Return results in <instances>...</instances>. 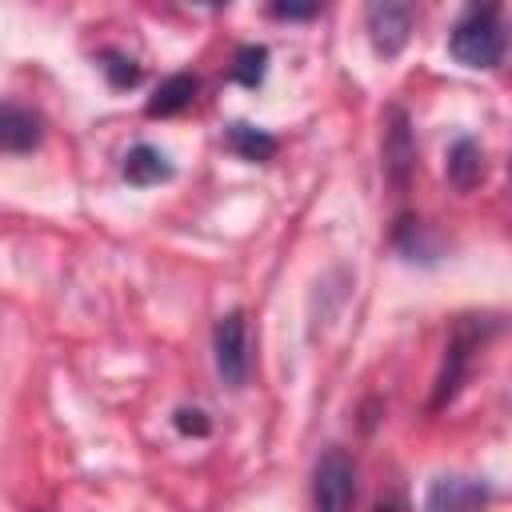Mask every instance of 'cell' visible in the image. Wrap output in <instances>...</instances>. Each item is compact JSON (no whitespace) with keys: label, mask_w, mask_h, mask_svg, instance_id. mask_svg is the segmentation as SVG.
Listing matches in <instances>:
<instances>
[{"label":"cell","mask_w":512,"mask_h":512,"mask_svg":"<svg viewBox=\"0 0 512 512\" xmlns=\"http://www.w3.org/2000/svg\"><path fill=\"white\" fill-rule=\"evenodd\" d=\"M412 164H416V140L408 128V116H404V108H388L384 112V172L396 192L408 188Z\"/></svg>","instance_id":"5b68a950"},{"label":"cell","mask_w":512,"mask_h":512,"mask_svg":"<svg viewBox=\"0 0 512 512\" xmlns=\"http://www.w3.org/2000/svg\"><path fill=\"white\" fill-rule=\"evenodd\" d=\"M368 32H372V44L380 56H396L412 36V4H396V0L372 4L368 8Z\"/></svg>","instance_id":"52a82bcc"},{"label":"cell","mask_w":512,"mask_h":512,"mask_svg":"<svg viewBox=\"0 0 512 512\" xmlns=\"http://www.w3.org/2000/svg\"><path fill=\"white\" fill-rule=\"evenodd\" d=\"M120 172H124V180H128L132 188H152V184H160V180H172V160H168L156 144H132V148L124 152Z\"/></svg>","instance_id":"9c48e42d"},{"label":"cell","mask_w":512,"mask_h":512,"mask_svg":"<svg viewBox=\"0 0 512 512\" xmlns=\"http://www.w3.org/2000/svg\"><path fill=\"white\" fill-rule=\"evenodd\" d=\"M212 352H216V372L224 376V384L240 388L248 380V320H244V312H228L216 320Z\"/></svg>","instance_id":"277c9868"},{"label":"cell","mask_w":512,"mask_h":512,"mask_svg":"<svg viewBox=\"0 0 512 512\" xmlns=\"http://www.w3.org/2000/svg\"><path fill=\"white\" fill-rule=\"evenodd\" d=\"M496 332V320L488 316H460V324L452 328L448 336V348H444V364H440V376H436V392H432V408H444L468 380V368H472V356L480 352V344Z\"/></svg>","instance_id":"7a4b0ae2"},{"label":"cell","mask_w":512,"mask_h":512,"mask_svg":"<svg viewBox=\"0 0 512 512\" xmlns=\"http://www.w3.org/2000/svg\"><path fill=\"white\" fill-rule=\"evenodd\" d=\"M372 512H408V500H404L400 488H388V492H380V500H376Z\"/></svg>","instance_id":"e0dca14e"},{"label":"cell","mask_w":512,"mask_h":512,"mask_svg":"<svg viewBox=\"0 0 512 512\" xmlns=\"http://www.w3.org/2000/svg\"><path fill=\"white\" fill-rule=\"evenodd\" d=\"M268 12H272L276 20H308V16H316L320 8H316V4H272Z\"/></svg>","instance_id":"2e32d148"},{"label":"cell","mask_w":512,"mask_h":512,"mask_svg":"<svg viewBox=\"0 0 512 512\" xmlns=\"http://www.w3.org/2000/svg\"><path fill=\"white\" fill-rule=\"evenodd\" d=\"M444 172H448V180H452L456 192H472V188L480 184V176H484V152H480V144H476L472 136H460V140L448 148Z\"/></svg>","instance_id":"30bf717a"},{"label":"cell","mask_w":512,"mask_h":512,"mask_svg":"<svg viewBox=\"0 0 512 512\" xmlns=\"http://www.w3.org/2000/svg\"><path fill=\"white\" fill-rule=\"evenodd\" d=\"M196 76H188V72H176V76H168V80H160V88L152 92V100H148V116H176V112H184L192 100H196Z\"/></svg>","instance_id":"7c38bea8"},{"label":"cell","mask_w":512,"mask_h":512,"mask_svg":"<svg viewBox=\"0 0 512 512\" xmlns=\"http://www.w3.org/2000/svg\"><path fill=\"white\" fill-rule=\"evenodd\" d=\"M268 72V48L264 44H244L236 52V64H232V80L244 84V88H256Z\"/></svg>","instance_id":"4fadbf2b"},{"label":"cell","mask_w":512,"mask_h":512,"mask_svg":"<svg viewBox=\"0 0 512 512\" xmlns=\"http://www.w3.org/2000/svg\"><path fill=\"white\" fill-rule=\"evenodd\" d=\"M44 136V120L24 104H0V156L32 152Z\"/></svg>","instance_id":"ba28073f"},{"label":"cell","mask_w":512,"mask_h":512,"mask_svg":"<svg viewBox=\"0 0 512 512\" xmlns=\"http://www.w3.org/2000/svg\"><path fill=\"white\" fill-rule=\"evenodd\" d=\"M176 428H180L184 436H208V416H204L200 408H180V412H176Z\"/></svg>","instance_id":"9a60e30c"},{"label":"cell","mask_w":512,"mask_h":512,"mask_svg":"<svg viewBox=\"0 0 512 512\" xmlns=\"http://www.w3.org/2000/svg\"><path fill=\"white\" fill-rule=\"evenodd\" d=\"M224 144H228L236 156L252 160V164H264V160L276 156V136L264 132V128H256V124H244V120H232V124L224 128Z\"/></svg>","instance_id":"8fae6325"},{"label":"cell","mask_w":512,"mask_h":512,"mask_svg":"<svg viewBox=\"0 0 512 512\" xmlns=\"http://www.w3.org/2000/svg\"><path fill=\"white\" fill-rule=\"evenodd\" d=\"M100 60H104L100 68H104V76H108V84H112V88H136V84H140V64H136L128 52L108 48Z\"/></svg>","instance_id":"5bb4252c"},{"label":"cell","mask_w":512,"mask_h":512,"mask_svg":"<svg viewBox=\"0 0 512 512\" xmlns=\"http://www.w3.org/2000/svg\"><path fill=\"white\" fill-rule=\"evenodd\" d=\"M448 52L464 68H496L504 60V28L496 8H472L448 32Z\"/></svg>","instance_id":"6da1fadb"},{"label":"cell","mask_w":512,"mask_h":512,"mask_svg":"<svg viewBox=\"0 0 512 512\" xmlns=\"http://www.w3.org/2000/svg\"><path fill=\"white\" fill-rule=\"evenodd\" d=\"M492 488L476 476H436L424 500V512H476L484 508Z\"/></svg>","instance_id":"8992f818"},{"label":"cell","mask_w":512,"mask_h":512,"mask_svg":"<svg viewBox=\"0 0 512 512\" xmlns=\"http://www.w3.org/2000/svg\"><path fill=\"white\" fill-rule=\"evenodd\" d=\"M356 464L344 448H328L312 468V512H352Z\"/></svg>","instance_id":"3957f363"}]
</instances>
